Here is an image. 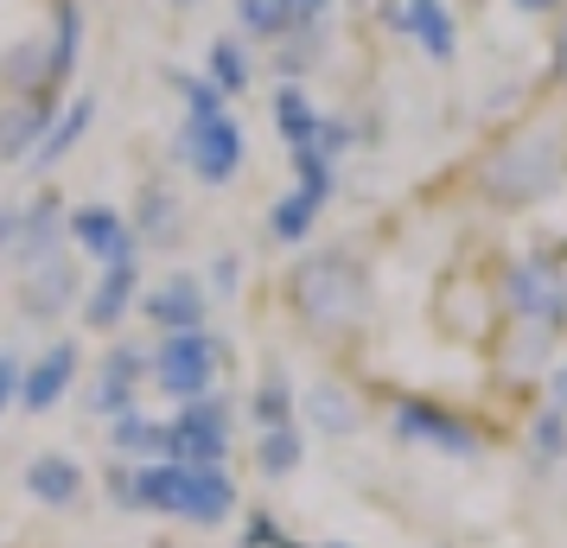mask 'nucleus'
Wrapping results in <instances>:
<instances>
[{"label": "nucleus", "mask_w": 567, "mask_h": 548, "mask_svg": "<svg viewBox=\"0 0 567 548\" xmlns=\"http://www.w3.org/2000/svg\"><path fill=\"white\" fill-rule=\"evenodd\" d=\"M567 185V90L542 96L516 115L511 128H497L465 166V192L497 217L548 205Z\"/></svg>", "instance_id": "obj_1"}, {"label": "nucleus", "mask_w": 567, "mask_h": 548, "mask_svg": "<svg viewBox=\"0 0 567 548\" xmlns=\"http://www.w3.org/2000/svg\"><path fill=\"white\" fill-rule=\"evenodd\" d=\"M281 300L300 339L319 344L326 358H351L370 339V319H377V288H370V261L358 249H307V256L287 268Z\"/></svg>", "instance_id": "obj_2"}, {"label": "nucleus", "mask_w": 567, "mask_h": 548, "mask_svg": "<svg viewBox=\"0 0 567 548\" xmlns=\"http://www.w3.org/2000/svg\"><path fill=\"white\" fill-rule=\"evenodd\" d=\"M128 497L134 510H147V517H179L192 529H224L236 517V492L230 466H179V459H147V466H134L128 478Z\"/></svg>", "instance_id": "obj_3"}, {"label": "nucleus", "mask_w": 567, "mask_h": 548, "mask_svg": "<svg viewBox=\"0 0 567 548\" xmlns=\"http://www.w3.org/2000/svg\"><path fill=\"white\" fill-rule=\"evenodd\" d=\"M497 307H504V325H523V332H542V339H567V268L555 256H504L497 268Z\"/></svg>", "instance_id": "obj_4"}, {"label": "nucleus", "mask_w": 567, "mask_h": 548, "mask_svg": "<svg viewBox=\"0 0 567 548\" xmlns=\"http://www.w3.org/2000/svg\"><path fill=\"white\" fill-rule=\"evenodd\" d=\"M389 427L402 446L421 453H446V459H485L491 453V427L472 409H453L440 395H395L389 402Z\"/></svg>", "instance_id": "obj_5"}, {"label": "nucleus", "mask_w": 567, "mask_h": 548, "mask_svg": "<svg viewBox=\"0 0 567 548\" xmlns=\"http://www.w3.org/2000/svg\"><path fill=\"white\" fill-rule=\"evenodd\" d=\"M217 370H224V344L210 339V332H173V339L147 344V383L166 402L217 395Z\"/></svg>", "instance_id": "obj_6"}, {"label": "nucleus", "mask_w": 567, "mask_h": 548, "mask_svg": "<svg viewBox=\"0 0 567 548\" xmlns=\"http://www.w3.org/2000/svg\"><path fill=\"white\" fill-rule=\"evenodd\" d=\"M173 154L185 159V173H192L198 185L224 192V185H236V173H243L249 141H243V128H236L230 108H217V115H185V122H179V141H173Z\"/></svg>", "instance_id": "obj_7"}, {"label": "nucleus", "mask_w": 567, "mask_h": 548, "mask_svg": "<svg viewBox=\"0 0 567 548\" xmlns=\"http://www.w3.org/2000/svg\"><path fill=\"white\" fill-rule=\"evenodd\" d=\"M236 446V421L224 395H198L179 402V415H166V459L179 466H230Z\"/></svg>", "instance_id": "obj_8"}, {"label": "nucleus", "mask_w": 567, "mask_h": 548, "mask_svg": "<svg viewBox=\"0 0 567 548\" xmlns=\"http://www.w3.org/2000/svg\"><path fill=\"white\" fill-rule=\"evenodd\" d=\"M13 293H20V313L32 325H58V313H71L83 300V275L71 249H58V256H32L13 268Z\"/></svg>", "instance_id": "obj_9"}, {"label": "nucleus", "mask_w": 567, "mask_h": 548, "mask_svg": "<svg viewBox=\"0 0 567 548\" xmlns=\"http://www.w3.org/2000/svg\"><path fill=\"white\" fill-rule=\"evenodd\" d=\"M64 236H71V249H78V256H90L96 268L141 261V236H134L128 210H115V205H78V210H64Z\"/></svg>", "instance_id": "obj_10"}, {"label": "nucleus", "mask_w": 567, "mask_h": 548, "mask_svg": "<svg viewBox=\"0 0 567 548\" xmlns=\"http://www.w3.org/2000/svg\"><path fill=\"white\" fill-rule=\"evenodd\" d=\"M300 421H307L312 434H326V441H351L370 421V402H363V390L351 376L326 370V376H312L307 390H300Z\"/></svg>", "instance_id": "obj_11"}, {"label": "nucleus", "mask_w": 567, "mask_h": 548, "mask_svg": "<svg viewBox=\"0 0 567 548\" xmlns=\"http://www.w3.org/2000/svg\"><path fill=\"white\" fill-rule=\"evenodd\" d=\"M134 313L154 325V339H173V332H210V293L192 281V275H159L154 288H141V307Z\"/></svg>", "instance_id": "obj_12"}, {"label": "nucleus", "mask_w": 567, "mask_h": 548, "mask_svg": "<svg viewBox=\"0 0 567 548\" xmlns=\"http://www.w3.org/2000/svg\"><path fill=\"white\" fill-rule=\"evenodd\" d=\"M141 390H147V344L115 339L103 351V364H96L90 409H96L103 421H115V415H128V409H141Z\"/></svg>", "instance_id": "obj_13"}, {"label": "nucleus", "mask_w": 567, "mask_h": 548, "mask_svg": "<svg viewBox=\"0 0 567 548\" xmlns=\"http://www.w3.org/2000/svg\"><path fill=\"white\" fill-rule=\"evenodd\" d=\"M78 370H83V344L78 339H52L27 364V376H20V409H27V415H52L58 402L78 390Z\"/></svg>", "instance_id": "obj_14"}, {"label": "nucleus", "mask_w": 567, "mask_h": 548, "mask_svg": "<svg viewBox=\"0 0 567 548\" xmlns=\"http://www.w3.org/2000/svg\"><path fill=\"white\" fill-rule=\"evenodd\" d=\"M389 20L409 32L414 52L427 58V64H453V52H460V27H453V7H446V0H395Z\"/></svg>", "instance_id": "obj_15"}, {"label": "nucleus", "mask_w": 567, "mask_h": 548, "mask_svg": "<svg viewBox=\"0 0 567 548\" xmlns=\"http://www.w3.org/2000/svg\"><path fill=\"white\" fill-rule=\"evenodd\" d=\"M78 307H83V325H90V332H115V325H122V319L141 307V261L103 268V275L90 281V293H83Z\"/></svg>", "instance_id": "obj_16"}, {"label": "nucleus", "mask_w": 567, "mask_h": 548, "mask_svg": "<svg viewBox=\"0 0 567 548\" xmlns=\"http://www.w3.org/2000/svg\"><path fill=\"white\" fill-rule=\"evenodd\" d=\"M58 108L64 103H45V96H0V166L32 159V147L45 141Z\"/></svg>", "instance_id": "obj_17"}, {"label": "nucleus", "mask_w": 567, "mask_h": 548, "mask_svg": "<svg viewBox=\"0 0 567 548\" xmlns=\"http://www.w3.org/2000/svg\"><path fill=\"white\" fill-rule=\"evenodd\" d=\"M134 236L141 242H159V249H179L185 242V205H179V192L166 179H141V198H134Z\"/></svg>", "instance_id": "obj_18"}, {"label": "nucleus", "mask_w": 567, "mask_h": 548, "mask_svg": "<svg viewBox=\"0 0 567 548\" xmlns=\"http://www.w3.org/2000/svg\"><path fill=\"white\" fill-rule=\"evenodd\" d=\"M83 58V7L78 0H52V27H45V71H52V96L64 103V90L78 77Z\"/></svg>", "instance_id": "obj_19"}, {"label": "nucleus", "mask_w": 567, "mask_h": 548, "mask_svg": "<svg viewBox=\"0 0 567 548\" xmlns=\"http://www.w3.org/2000/svg\"><path fill=\"white\" fill-rule=\"evenodd\" d=\"M27 492H32V504H45V510H78L83 492H90V478H83V466L71 453H39L27 466Z\"/></svg>", "instance_id": "obj_20"}, {"label": "nucleus", "mask_w": 567, "mask_h": 548, "mask_svg": "<svg viewBox=\"0 0 567 548\" xmlns=\"http://www.w3.org/2000/svg\"><path fill=\"white\" fill-rule=\"evenodd\" d=\"M249 421H256V434H268V427H300V390H293V376H287L281 358L261 364L256 390H249Z\"/></svg>", "instance_id": "obj_21"}, {"label": "nucleus", "mask_w": 567, "mask_h": 548, "mask_svg": "<svg viewBox=\"0 0 567 548\" xmlns=\"http://www.w3.org/2000/svg\"><path fill=\"white\" fill-rule=\"evenodd\" d=\"M90 122H96V96H71V103L52 115V128H45V141L32 147V173H52L58 159H71V147H78L83 134H90Z\"/></svg>", "instance_id": "obj_22"}, {"label": "nucleus", "mask_w": 567, "mask_h": 548, "mask_svg": "<svg viewBox=\"0 0 567 548\" xmlns=\"http://www.w3.org/2000/svg\"><path fill=\"white\" fill-rule=\"evenodd\" d=\"M109 453L128 459V466H147V459H166V421L147 415V409H128V415L109 421Z\"/></svg>", "instance_id": "obj_23"}, {"label": "nucleus", "mask_w": 567, "mask_h": 548, "mask_svg": "<svg viewBox=\"0 0 567 548\" xmlns=\"http://www.w3.org/2000/svg\"><path fill=\"white\" fill-rule=\"evenodd\" d=\"M326 205H332V198H319V192H307V185H293L287 198L268 205V236L287 242V249H300V242H312V224L326 217Z\"/></svg>", "instance_id": "obj_24"}, {"label": "nucleus", "mask_w": 567, "mask_h": 548, "mask_svg": "<svg viewBox=\"0 0 567 548\" xmlns=\"http://www.w3.org/2000/svg\"><path fill=\"white\" fill-rule=\"evenodd\" d=\"M523 453H529V466H536V472L567 466V409L542 402L536 415L523 421Z\"/></svg>", "instance_id": "obj_25"}, {"label": "nucleus", "mask_w": 567, "mask_h": 548, "mask_svg": "<svg viewBox=\"0 0 567 548\" xmlns=\"http://www.w3.org/2000/svg\"><path fill=\"white\" fill-rule=\"evenodd\" d=\"M236 32L256 39V45H287L293 39V7L287 0H236Z\"/></svg>", "instance_id": "obj_26"}, {"label": "nucleus", "mask_w": 567, "mask_h": 548, "mask_svg": "<svg viewBox=\"0 0 567 548\" xmlns=\"http://www.w3.org/2000/svg\"><path fill=\"white\" fill-rule=\"evenodd\" d=\"M205 83L210 90H224V96H243V90L256 83V64H249V52H243V39H210Z\"/></svg>", "instance_id": "obj_27"}, {"label": "nucleus", "mask_w": 567, "mask_h": 548, "mask_svg": "<svg viewBox=\"0 0 567 548\" xmlns=\"http://www.w3.org/2000/svg\"><path fill=\"white\" fill-rule=\"evenodd\" d=\"M300 459H307V427H268V434H256L261 478H293Z\"/></svg>", "instance_id": "obj_28"}, {"label": "nucleus", "mask_w": 567, "mask_h": 548, "mask_svg": "<svg viewBox=\"0 0 567 548\" xmlns=\"http://www.w3.org/2000/svg\"><path fill=\"white\" fill-rule=\"evenodd\" d=\"M319 115H326V108L312 103L300 83H275V128H281L287 147H300V141L319 128Z\"/></svg>", "instance_id": "obj_29"}, {"label": "nucleus", "mask_w": 567, "mask_h": 548, "mask_svg": "<svg viewBox=\"0 0 567 548\" xmlns=\"http://www.w3.org/2000/svg\"><path fill=\"white\" fill-rule=\"evenodd\" d=\"M281 542V523H275V510H249V523H243V542L236 548H275Z\"/></svg>", "instance_id": "obj_30"}, {"label": "nucleus", "mask_w": 567, "mask_h": 548, "mask_svg": "<svg viewBox=\"0 0 567 548\" xmlns=\"http://www.w3.org/2000/svg\"><path fill=\"white\" fill-rule=\"evenodd\" d=\"M20 376H27V364H20L13 351H0V415L20 402Z\"/></svg>", "instance_id": "obj_31"}, {"label": "nucleus", "mask_w": 567, "mask_h": 548, "mask_svg": "<svg viewBox=\"0 0 567 548\" xmlns=\"http://www.w3.org/2000/svg\"><path fill=\"white\" fill-rule=\"evenodd\" d=\"M287 7H293V27L312 32V27H326V20H332L338 0H287Z\"/></svg>", "instance_id": "obj_32"}, {"label": "nucleus", "mask_w": 567, "mask_h": 548, "mask_svg": "<svg viewBox=\"0 0 567 548\" xmlns=\"http://www.w3.org/2000/svg\"><path fill=\"white\" fill-rule=\"evenodd\" d=\"M210 281H217V293L230 300L236 281H243V256H217V268H210Z\"/></svg>", "instance_id": "obj_33"}, {"label": "nucleus", "mask_w": 567, "mask_h": 548, "mask_svg": "<svg viewBox=\"0 0 567 548\" xmlns=\"http://www.w3.org/2000/svg\"><path fill=\"white\" fill-rule=\"evenodd\" d=\"M555 83L567 90V7L555 13Z\"/></svg>", "instance_id": "obj_34"}, {"label": "nucleus", "mask_w": 567, "mask_h": 548, "mask_svg": "<svg viewBox=\"0 0 567 548\" xmlns=\"http://www.w3.org/2000/svg\"><path fill=\"white\" fill-rule=\"evenodd\" d=\"M516 13H529V20H548V13H561L567 0H511Z\"/></svg>", "instance_id": "obj_35"}, {"label": "nucleus", "mask_w": 567, "mask_h": 548, "mask_svg": "<svg viewBox=\"0 0 567 548\" xmlns=\"http://www.w3.org/2000/svg\"><path fill=\"white\" fill-rule=\"evenodd\" d=\"M548 402H555V409H567V364L548 370Z\"/></svg>", "instance_id": "obj_36"}, {"label": "nucleus", "mask_w": 567, "mask_h": 548, "mask_svg": "<svg viewBox=\"0 0 567 548\" xmlns=\"http://www.w3.org/2000/svg\"><path fill=\"white\" fill-rule=\"evenodd\" d=\"M275 548H307V542H293V536H281V542H275Z\"/></svg>", "instance_id": "obj_37"}, {"label": "nucleus", "mask_w": 567, "mask_h": 548, "mask_svg": "<svg viewBox=\"0 0 567 548\" xmlns=\"http://www.w3.org/2000/svg\"><path fill=\"white\" fill-rule=\"evenodd\" d=\"M166 7H198V0H166Z\"/></svg>", "instance_id": "obj_38"}, {"label": "nucleus", "mask_w": 567, "mask_h": 548, "mask_svg": "<svg viewBox=\"0 0 567 548\" xmlns=\"http://www.w3.org/2000/svg\"><path fill=\"white\" fill-rule=\"evenodd\" d=\"M319 548H351V542H319Z\"/></svg>", "instance_id": "obj_39"}]
</instances>
